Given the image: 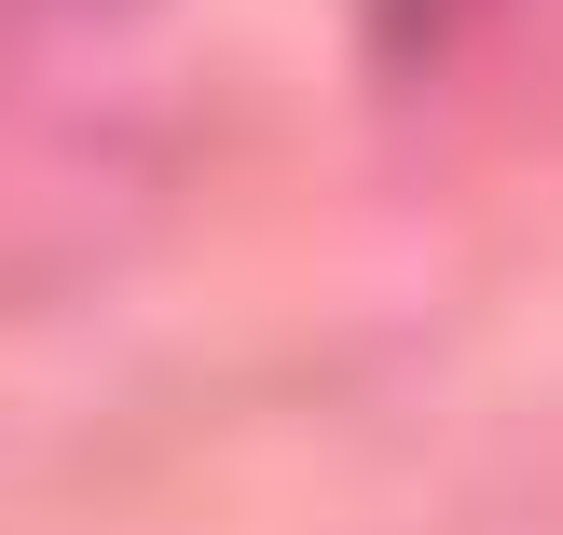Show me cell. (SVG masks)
Listing matches in <instances>:
<instances>
[{
    "label": "cell",
    "instance_id": "obj_1",
    "mask_svg": "<svg viewBox=\"0 0 563 535\" xmlns=\"http://www.w3.org/2000/svg\"><path fill=\"white\" fill-rule=\"evenodd\" d=\"M454 14H467V0H372V42H385V69H412V55H427Z\"/></svg>",
    "mask_w": 563,
    "mask_h": 535
}]
</instances>
